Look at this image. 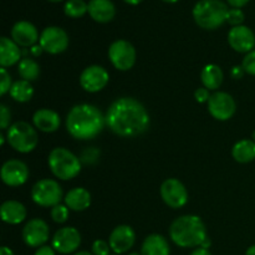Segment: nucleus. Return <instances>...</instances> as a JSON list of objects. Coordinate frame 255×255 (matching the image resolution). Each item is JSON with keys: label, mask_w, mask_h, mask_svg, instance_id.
<instances>
[{"label": "nucleus", "mask_w": 255, "mask_h": 255, "mask_svg": "<svg viewBox=\"0 0 255 255\" xmlns=\"http://www.w3.org/2000/svg\"><path fill=\"white\" fill-rule=\"evenodd\" d=\"M212 95H209V90L206 89V87H201V89H197L196 92H194V97H196L197 102H201V104H204V102H208L209 99H211Z\"/></svg>", "instance_id": "obj_36"}, {"label": "nucleus", "mask_w": 255, "mask_h": 255, "mask_svg": "<svg viewBox=\"0 0 255 255\" xmlns=\"http://www.w3.org/2000/svg\"><path fill=\"white\" fill-rule=\"evenodd\" d=\"M1 181L9 187L22 186L29 178V168L19 159H9L1 167Z\"/></svg>", "instance_id": "obj_15"}, {"label": "nucleus", "mask_w": 255, "mask_h": 255, "mask_svg": "<svg viewBox=\"0 0 255 255\" xmlns=\"http://www.w3.org/2000/svg\"><path fill=\"white\" fill-rule=\"evenodd\" d=\"M0 214L5 223L16 226L26 218V208L17 201H6L1 204Z\"/></svg>", "instance_id": "obj_21"}, {"label": "nucleus", "mask_w": 255, "mask_h": 255, "mask_svg": "<svg viewBox=\"0 0 255 255\" xmlns=\"http://www.w3.org/2000/svg\"><path fill=\"white\" fill-rule=\"evenodd\" d=\"M244 19V12L242 11V9H238V7H233V9L228 10V15H227V22L231 24L232 26H239V25L243 24Z\"/></svg>", "instance_id": "obj_31"}, {"label": "nucleus", "mask_w": 255, "mask_h": 255, "mask_svg": "<svg viewBox=\"0 0 255 255\" xmlns=\"http://www.w3.org/2000/svg\"><path fill=\"white\" fill-rule=\"evenodd\" d=\"M50 231L46 222L40 218L31 219L22 229V241L30 248H40L49 241Z\"/></svg>", "instance_id": "obj_14"}, {"label": "nucleus", "mask_w": 255, "mask_h": 255, "mask_svg": "<svg viewBox=\"0 0 255 255\" xmlns=\"http://www.w3.org/2000/svg\"><path fill=\"white\" fill-rule=\"evenodd\" d=\"M136 242V233L129 226H119L110 234L109 243L111 251L116 254H122L128 252Z\"/></svg>", "instance_id": "obj_17"}, {"label": "nucleus", "mask_w": 255, "mask_h": 255, "mask_svg": "<svg viewBox=\"0 0 255 255\" xmlns=\"http://www.w3.org/2000/svg\"><path fill=\"white\" fill-rule=\"evenodd\" d=\"M169 253L168 242L161 234H151L142 243L141 255H169Z\"/></svg>", "instance_id": "obj_24"}, {"label": "nucleus", "mask_w": 255, "mask_h": 255, "mask_svg": "<svg viewBox=\"0 0 255 255\" xmlns=\"http://www.w3.org/2000/svg\"><path fill=\"white\" fill-rule=\"evenodd\" d=\"M11 39L24 47H32L40 40L37 29L29 21H17L11 29Z\"/></svg>", "instance_id": "obj_18"}, {"label": "nucleus", "mask_w": 255, "mask_h": 255, "mask_svg": "<svg viewBox=\"0 0 255 255\" xmlns=\"http://www.w3.org/2000/svg\"><path fill=\"white\" fill-rule=\"evenodd\" d=\"M253 138H254V142H255V132L253 133Z\"/></svg>", "instance_id": "obj_50"}, {"label": "nucleus", "mask_w": 255, "mask_h": 255, "mask_svg": "<svg viewBox=\"0 0 255 255\" xmlns=\"http://www.w3.org/2000/svg\"><path fill=\"white\" fill-rule=\"evenodd\" d=\"M32 95H34V89H32L31 84L29 81H25V80H17L12 84L11 89H10V96L17 102L30 101Z\"/></svg>", "instance_id": "obj_27"}, {"label": "nucleus", "mask_w": 255, "mask_h": 255, "mask_svg": "<svg viewBox=\"0 0 255 255\" xmlns=\"http://www.w3.org/2000/svg\"><path fill=\"white\" fill-rule=\"evenodd\" d=\"M65 204L71 211L82 212L89 208L91 204V194L86 188L77 187V188L71 189L65 196Z\"/></svg>", "instance_id": "obj_23"}, {"label": "nucleus", "mask_w": 255, "mask_h": 255, "mask_svg": "<svg viewBox=\"0 0 255 255\" xmlns=\"http://www.w3.org/2000/svg\"><path fill=\"white\" fill-rule=\"evenodd\" d=\"M228 10L222 0H199L193 7V19L202 29L214 30L227 21Z\"/></svg>", "instance_id": "obj_4"}, {"label": "nucleus", "mask_w": 255, "mask_h": 255, "mask_svg": "<svg viewBox=\"0 0 255 255\" xmlns=\"http://www.w3.org/2000/svg\"><path fill=\"white\" fill-rule=\"evenodd\" d=\"M74 255H94L92 253H89V252H79V253L74 254Z\"/></svg>", "instance_id": "obj_46"}, {"label": "nucleus", "mask_w": 255, "mask_h": 255, "mask_svg": "<svg viewBox=\"0 0 255 255\" xmlns=\"http://www.w3.org/2000/svg\"><path fill=\"white\" fill-rule=\"evenodd\" d=\"M17 72L25 81H35L40 75V66L35 60L26 57L17 65Z\"/></svg>", "instance_id": "obj_28"}, {"label": "nucleus", "mask_w": 255, "mask_h": 255, "mask_svg": "<svg viewBox=\"0 0 255 255\" xmlns=\"http://www.w3.org/2000/svg\"><path fill=\"white\" fill-rule=\"evenodd\" d=\"M81 244V234L74 227H65L59 229L52 237L51 247L55 252L61 254H70L77 251Z\"/></svg>", "instance_id": "obj_13"}, {"label": "nucleus", "mask_w": 255, "mask_h": 255, "mask_svg": "<svg viewBox=\"0 0 255 255\" xmlns=\"http://www.w3.org/2000/svg\"><path fill=\"white\" fill-rule=\"evenodd\" d=\"M244 70L243 67H239V66H234L233 70H232V76L233 79H242V76L244 75Z\"/></svg>", "instance_id": "obj_39"}, {"label": "nucleus", "mask_w": 255, "mask_h": 255, "mask_svg": "<svg viewBox=\"0 0 255 255\" xmlns=\"http://www.w3.org/2000/svg\"><path fill=\"white\" fill-rule=\"evenodd\" d=\"M105 119L107 127L120 137H136L149 127L146 107L132 97H121L112 102Z\"/></svg>", "instance_id": "obj_1"}, {"label": "nucleus", "mask_w": 255, "mask_h": 255, "mask_svg": "<svg viewBox=\"0 0 255 255\" xmlns=\"http://www.w3.org/2000/svg\"><path fill=\"white\" fill-rule=\"evenodd\" d=\"M242 67H243V70L247 74L255 76V50L248 52V54L244 56Z\"/></svg>", "instance_id": "obj_32"}, {"label": "nucleus", "mask_w": 255, "mask_h": 255, "mask_svg": "<svg viewBox=\"0 0 255 255\" xmlns=\"http://www.w3.org/2000/svg\"><path fill=\"white\" fill-rule=\"evenodd\" d=\"M169 237L181 248L201 247L208 238L203 221L198 216H182L174 219L169 227Z\"/></svg>", "instance_id": "obj_3"}, {"label": "nucleus", "mask_w": 255, "mask_h": 255, "mask_svg": "<svg viewBox=\"0 0 255 255\" xmlns=\"http://www.w3.org/2000/svg\"><path fill=\"white\" fill-rule=\"evenodd\" d=\"M224 79L223 71H222L221 67L218 65L209 64L202 70L201 74V80L202 84L206 89L208 90H217L219 89V86L222 85Z\"/></svg>", "instance_id": "obj_25"}, {"label": "nucleus", "mask_w": 255, "mask_h": 255, "mask_svg": "<svg viewBox=\"0 0 255 255\" xmlns=\"http://www.w3.org/2000/svg\"><path fill=\"white\" fill-rule=\"evenodd\" d=\"M47 163L52 174L62 181L75 178L81 171L80 159L64 147H57L52 149L49 154Z\"/></svg>", "instance_id": "obj_5"}, {"label": "nucleus", "mask_w": 255, "mask_h": 255, "mask_svg": "<svg viewBox=\"0 0 255 255\" xmlns=\"http://www.w3.org/2000/svg\"><path fill=\"white\" fill-rule=\"evenodd\" d=\"M35 255H55V249L49 246H42L37 248V251L35 252Z\"/></svg>", "instance_id": "obj_37"}, {"label": "nucleus", "mask_w": 255, "mask_h": 255, "mask_svg": "<svg viewBox=\"0 0 255 255\" xmlns=\"http://www.w3.org/2000/svg\"><path fill=\"white\" fill-rule=\"evenodd\" d=\"M7 143L20 153H29L36 148L39 136L34 127L24 121L12 124L6 131Z\"/></svg>", "instance_id": "obj_6"}, {"label": "nucleus", "mask_w": 255, "mask_h": 255, "mask_svg": "<svg viewBox=\"0 0 255 255\" xmlns=\"http://www.w3.org/2000/svg\"><path fill=\"white\" fill-rule=\"evenodd\" d=\"M30 51H31V54L34 55V56H40V55H41V52L44 51V50H42V47L40 46V45H34V46L30 49Z\"/></svg>", "instance_id": "obj_40"}, {"label": "nucleus", "mask_w": 255, "mask_h": 255, "mask_svg": "<svg viewBox=\"0 0 255 255\" xmlns=\"http://www.w3.org/2000/svg\"><path fill=\"white\" fill-rule=\"evenodd\" d=\"M110 75L102 66L91 65L86 67L80 75V85L87 92H99L109 84Z\"/></svg>", "instance_id": "obj_12"}, {"label": "nucleus", "mask_w": 255, "mask_h": 255, "mask_svg": "<svg viewBox=\"0 0 255 255\" xmlns=\"http://www.w3.org/2000/svg\"><path fill=\"white\" fill-rule=\"evenodd\" d=\"M233 158L239 163H249L255 159V142L253 139H242L232 149Z\"/></svg>", "instance_id": "obj_26"}, {"label": "nucleus", "mask_w": 255, "mask_h": 255, "mask_svg": "<svg viewBox=\"0 0 255 255\" xmlns=\"http://www.w3.org/2000/svg\"><path fill=\"white\" fill-rule=\"evenodd\" d=\"M191 255H212V254L209 253L208 249H204V248H201V247H199V248H197L196 251L192 252Z\"/></svg>", "instance_id": "obj_41"}, {"label": "nucleus", "mask_w": 255, "mask_h": 255, "mask_svg": "<svg viewBox=\"0 0 255 255\" xmlns=\"http://www.w3.org/2000/svg\"><path fill=\"white\" fill-rule=\"evenodd\" d=\"M21 51L19 45L12 39L2 36L0 39V65L1 67H9L20 62Z\"/></svg>", "instance_id": "obj_22"}, {"label": "nucleus", "mask_w": 255, "mask_h": 255, "mask_svg": "<svg viewBox=\"0 0 255 255\" xmlns=\"http://www.w3.org/2000/svg\"><path fill=\"white\" fill-rule=\"evenodd\" d=\"M51 218L55 223H65L69 218V208L64 204H57V206L52 207Z\"/></svg>", "instance_id": "obj_30"}, {"label": "nucleus", "mask_w": 255, "mask_h": 255, "mask_svg": "<svg viewBox=\"0 0 255 255\" xmlns=\"http://www.w3.org/2000/svg\"><path fill=\"white\" fill-rule=\"evenodd\" d=\"M64 11L69 17H81L89 11V4L84 0H67Z\"/></svg>", "instance_id": "obj_29"}, {"label": "nucleus", "mask_w": 255, "mask_h": 255, "mask_svg": "<svg viewBox=\"0 0 255 255\" xmlns=\"http://www.w3.org/2000/svg\"><path fill=\"white\" fill-rule=\"evenodd\" d=\"M114 255H119V254H114Z\"/></svg>", "instance_id": "obj_51"}, {"label": "nucleus", "mask_w": 255, "mask_h": 255, "mask_svg": "<svg viewBox=\"0 0 255 255\" xmlns=\"http://www.w3.org/2000/svg\"><path fill=\"white\" fill-rule=\"evenodd\" d=\"M163 1L169 2V4H173V2H177V1H178V0H163Z\"/></svg>", "instance_id": "obj_47"}, {"label": "nucleus", "mask_w": 255, "mask_h": 255, "mask_svg": "<svg viewBox=\"0 0 255 255\" xmlns=\"http://www.w3.org/2000/svg\"><path fill=\"white\" fill-rule=\"evenodd\" d=\"M209 247H211V239L209 238H207L206 241L203 242V244H202L201 246V248H204V249H208Z\"/></svg>", "instance_id": "obj_43"}, {"label": "nucleus", "mask_w": 255, "mask_h": 255, "mask_svg": "<svg viewBox=\"0 0 255 255\" xmlns=\"http://www.w3.org/2000/svg\"><path fill=\"white\" fill-rule=\"evenodd\" d=\"M161 197L164 203L173 209L182 208L188 202V192L184 184L177 178H168L162 183Z\"/></svg>", "instance_id": "obj_9"}, {"label": "nucleus", "mask_w": 255, "mask_h": 255, "mask_svg": "<svg viewBox=\"0 0 255 255\" xmlns=\"http://www.w3.org/2000/svg\"><path fill=\"white\" fill-rule=\"evenodd\" d=\"M110 251H111L110 243L101 241V239H97L92 244V254L94 255H111Z\"/></svg>", "instance_id": "obj_34"}, {"label": "nucleus", "mask_w": 255, "mask_h": 255, "mask_svg": "<svg viewBox=\"0 0 255 255\" xmlns=\"http://www.w3.org/2000/svg\"><path fill=\"white\" fill-rule=\"evenodd\" d=\"M129 255H141V254H138V253H131Z\"/></svg>", "instance_id": "obj_49"}, {"label": "nucleus", "mask_w": 255, "mask_h": 255, "mask_svg": "<svg viewBox=\"0 0 255 255\" xmlns=\"http://www.w3.org/2000/svg\"><path fill=\"white\" fill-rule=\"evenodd\" d=\"M106 125L102 112L94 105L81 104L71 109L66 117L67 132L74 138L91 139L100 134Z\"/></svg>", "instance_id": "obj_2"}, {"label": "nucleus", "mask_w": 255, "mask_h": 255, "mask_svg": "<svg viewBox=\"0 0 255 255\" xmlns=\"http://www.w3.org/2000/svg\"><path fill=\"white\" fill-rule=\"evenodd\" d=\"M40 46L49 54H61L69 46V36L61 27L49 26L42 30L40 35Z\"/></svg>", "instance_id": "obj_10"}, {"label": "nucleus", "mask_w": 255, "mask_h": 255, "mask_svg": "<svg viewBox=\"0 0 255 255\" xmlns=\"http://www.w3.org/2000/svg\"><path fill=\"white\" fill-rule=\"evenodd\" d=\"M109 59L115 69L128 71L136 62V49L127 40H116L110 45Z\"/></svg>", "instance_id": "obj_8"}, {"label": "nucleus", "mask_w": 255, "mask_h": 255, "mask_svg": "<svg viewBox=\"0 0 255 255\" xmlns=\"http://www.w3.org/2000/svg\"><path fill=\"white\" fill-rule=\"evenodd\" d=\"M31 199L40 207H55L62 199L61 186L54 179H41L31 189Z\"/></svg>", "instance_id": "obj_7"}, {"label": "nucleus", "mask_w": 255, "mask_h": 255, "mask_svg": "<svg viewBox=\"0 0 255 255\" xmlns=\"http://www.w3.org/2000/svg\"><path fill=\"white\" fill-rule=\"evenodd\" d=\"M246 255H255V246L249 247L248 251L246 252Z\"/></svg>", "instance_id": "obj_44"}, {"label": "nucleus", "mask_w": 255, "mask_h": 255, "mask_svg": "<svg viewBox=\"0 0 255 255\" xmlns=\"http://www.w3.org/2000/svg\"><path fill=\"white\" fill-rule=\"evenodd\" d=\"M32 122L37 129L46 133H51L59 129L61 125L60 116L55 111L49 109H40L32 116Z\"/></svg>", "instance_id": "obj_19"}, {"label": "nucleus", "mask_w": 255, "mask_h": 255, "mask_svg": "<svg viewBox=\"0 0 255 255\" xmlns=\"http://www.w3.org/2000/svg\"><path fill=\"white\" fill-rule=\"evenodd\" d=\"M237 105L233 97L227 92H216L208 101V111L218 121H227L236 114Z\"/></svg>", "instance_id": "obj_11"}, {"label": "nucleus", "mask_w": 255, "mask_h": 255, "mask_svg": "<svg viewBox=\"0 0 255 255\" xmlns=\"http://www.w3.org/2000/svg\"><path fill=\"white\" fill-rule=\"evenodd\" d=\"M87 12L95 21L105 24L114 19L116 7L111 0H90Z\"/></svg>", "instance_id": "obj_20"}, {"label": "nucleus", "mask_w": 255, "mask_h": 255, "mask_svg": "<svg viewBox=\"0 0 255 255\" xmlns=\"http://www.w3.org/2000/svg\"><path fill=\"white\" fill-rule=\"evenodd\" d=\"M227 1H228V4L231 5L232 7H238V9H241L242 6L248 4L251 0H227Z\"/></svg>", "instance_id": "obj_38"}, {"label": "nucleus", "mask_w": 255, "mask_h": 255, "mask_svg": "<svg viewBox=\"0 0 255 255\" xmlns=\"http://www.w3.org/2000/svg\"><path fill=\"white\" fill-rule=\"evenodd\" d=\"M0 255H15L12 253V251L10 248H7V247H1L0 248Z\"/></svg>", "instance_id": "obj_42"}, {"label": "nucleus", "mask_w": 255, "mask_h": 255, "mask_svg": "<svg viewBox=\"0 0 255 255\" xmlns=\"http://www.w3.org/2000/svg\"><path fill=\"white\" fill-rule=\"evenodd\" d=\"M228 42L232 49L241 54L253 51L255 46V35L253 30L246 25L232 27L228 34Z\"/></svg>", "instance_id": "obj_16"}, {"label": "nucleus", "mask_w": 255, "mask_h": 255, "mask_svg": "<svg viewBox=\"0 0 255 255\" xmlns=\"http://www.w3.org/2000/svg\"><path fill=\"white\" fill-rule=\"evenodd\" d=\"M124 1L127 2V4H129V5H137V4H139L142 0H124Z\"/></svg>", "instance_id": "obj_45"}, {"label": "nucleus", "mask_w": 255, "mask_h": 255, "mask_svg": "<svg viewBox=\"0 0 255 255\" xmlns=\"http://www.w3.org/2000/svg\"><path fill=\"white\" fill-rule=\"evenodd\" d=\"M49 1H52V2H59V1H62V0H49Z\"/></svg>", "instance_id": "obj_48"}, {"label": "nucleus", "mask_w": 255, "mask_h": 255, "mask_svg": "<svg viewBox=\"0 0 255 255\" xmlns=\"http://www.w3.org/2000/svg\"><path fill=\"white\" fill-rule=\"evenodd\" d=\"M0 75H1V84H0V95L4 96L6 92H10V89H11V77H10V74L6 71L5 67H1L0 69Z\"/></svg>", "instance_id": "obj_33"}, {"label": "nucleus", "mask_w": 255, "mask_h": 255, "mask_svg": "<svg viewBox=\"0 0 255 255\" xmlns=\"http://www.w3.org/2000/svg\"><path fill=\"white\" fill-rule=\"evenodd\" d=\"M10 120H11V114H10V110L7 109L5 105L0 106V128L6 129L9 128Z\"/></svg>", "instance_id": "obj_35"}]
</instances>
